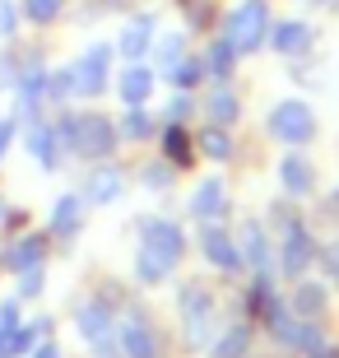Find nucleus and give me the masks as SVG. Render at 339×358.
I'll return each mask as SVG.
<instances>
[{
	"instance_id": "9",
	"label": "nucleus",
	"mask_w": 339,
	"mask_h": 358,
	"mask_svg": "<svg viewBox=\"0 0 339 358\" xmlns=\"http://www.w3.org/2000/svg\"><path fill=\"white\" fill-rule=\"evenodd\" d=\"M312 256H316V242H312V233H307V224H288V233H284V270L293 279H302L307 275V266H312Z\"/></svg>"
},
{
	"instance_id": "22",
	"label": "nucleus",
	"mask_w": 339,
	"mask_h": 358,
	"mask_svg": "<svg viewBox=\"0 0 339 358\" xmlns=\"http://www.w3.org/2000/svg\"><path fill=\"white\" fill-rule=\"evenodd\" d=\"M182 56H186V38H182V33H168V38L154 42V61H158V70H163V75H168Z\"/></svg>"
},
{
	"instance_id": "7",
	"label": "nucleus",
	"mask_w": 339,
	"mask_h": 358,
	"mask_svg": "<svg viewBox=\"0 0 339 358\" xmlns=\"http://www.w3.org/2000/svg\"><path fill=\"white\" fill-rule=\"evenodd\" d=\"M200 247H205V256L219 270H242V247L233 242V233H228V228L205 224V228H200Z\"/></svg>"
},
{
	"instance_id": "32",
	"label": "nucleus",
	"mask_w": 339,
	"mask_h": 358,
	"mask_svg": "<svg viewBox=\"0 0 339 358\" xmlns=\"http://www.w3.org/2000/svg\"><path fill=\"white\" fill-rule=\"evenodd\" d=\"M326 261H330V270H335V279H339V247H330V252H326Z\"/></svg>"
},
{
	"instance_id": "34",
	"label": "nucleus",
	"mask_w": 339,
	"mask_h": 358,
	"mask_svg": "<svg viewBox=\"0 0 339 358\" xmlns=\"http://www.w3.org/2000/svg\"><path fill=\"white\" fill-rule=\"evenodd\" d=\"M0 214H5V205H0Z\"/></svg>"
},
{
	"instance_id": "14",
	"label": "nucleus",
	"mask_w": 339,
	"mask_h": 358,
	"mask_svg": "<svg viewBox=\"0 0 339 358\" xmlns=\"http://www.w3.org/2000/svg\"><path fill=\"white\" fill-rule=\"evenodd\" d=\"M270 47L279 56H298V52L312 47V28L307 24H279V28H270Z\"/></svg>"
},
{
	"instance_id": "5",
	"label": "nucleus",
	"mask_w": 339,
	"mask_h": 358,
	"mask_svg": "<svg viewBox=\"0 0 339 358\" xmlns=\"http://www.w3.org/2000/svg\"><path fill=\"white\" fill-rule=\"evenodd\" d=\"M107 61H112V47H107V42H93L89 56L75 66V89L84 93V98H98V93L107 89Z\"/></svg>"
},
{
	"instance_id": "20",
	"label": "nucleus",
	"mask_w": 339,
	"mask_h": 358,
	"mask_svg": "<svg viewBox=\"0 0 339 358\" xmlns=\"http://www.w3.org/2000/svg\"><path fill=\"white\" fill-rule=\"evenodd\" d=\"M117 196H121V173H112V168H107V173H98L89 182L84 205H107V200H117Z\"/></svg>"
},
{
	"instance_id": "16",
	"label": "nucleus",
	"mask_w": 339,
	"mask_h": 358,
	"mask_svg": "<svg viewBox=\"0 0 339 358\" xmlns=\"http://www.w3.org/2000/svg\"><path fill=\"white\" fill-rule=\"evenodd\" d=\"M42 256H47V233H33V238H24L14 247V256H5V266H10L14 275H24V270L42 266Z\"/></svg>"
},
{
	"instance_id": "15",
	"label": "nucleus",
	"mask_w": 339,
	"mask_h": 358,
	"mask_svg": "<svg viewBox=\"0 0 339 358\" xmlns=\"http://www.w3.org/2000/svg\"><path fill=\"white\" fill-rule=\"evenodd\" d=\"M154 42V19L149 14H140V19H131L126 24V33H121V42H117V52L126 56V61H135V56H144V47Z\"/></svg>"
},
{
	"instance_id": "10",
	"label": "nucleus",
	"mask_w": 339,
	"mask_h": 358,
	"mask_svg": "<svg viewBox=\"0 0 339 358\" xmlns=\"http://www.w3.org/2000/svg\"><path fill=\"white\" fill-rule=\"evenodd\" d=\"M191 214L205 219V224L223 219V214H228V182H223V177H205V182L191 191Z\"/></svg>"
},
{
	"instance_id": "21",
	"label": "nucleus",
	"mask_w": 339,
	"mask_h": 358,
	"mask_svg": "<svg viewBox=\"0 0 339 358\" xmlns=\"http://www.w3.org/2000/svg\"><path fill=\"white\" fill-rule=\"evenodd\" d=\"M154 131H158V126L149 121L144 107H126V117H121V126H117L121 140H144V135H154Z\"/></svg>"
},
{
	"instance_id": "17",
	"label": "nucleus",
	"mask_w": 339,
	"mask_h": 358,
	"mask_svg": "<svg viewBox=\"0 0 339 358\" xmlns=\"http://www.w3.org/2000/svg\"><path fill=\"white\" fill-rule=\"evenodd\" d=\"M28 149H33V159H38L42 168H56V159H61L56 126H33V135H28Z\"/></svg>"
},
{
	"instance_id": "31",
	"label": "nucleus",
	"mask_w": 339,
	"mask_h": 358,
	"mask_svg": "<svg viewBox=\"0 0 339 358\" xmlns=\"http://www.w3.org/2000/svg\"><path fill=\"white\" fill-rule=\"evenodd\" d=\"M33 358H61V349H56V345H42V349H38Z\"/></svg>"
},
{
	"instance_id": "8",
	"label": "nucleus",
	"mask_w": 339,
	"mask_h": 358,
	"mask_svg": "<svg viewBox=\"0 0 339 358\" xmlns=\"http://www.w3.org/2000/svg\"><path fill=\"white\" fill-rule=\"evenodd\" d=\"M117 340H121V354H126V358H158V331L144 317L121 321Z\"/></svg>"
},
{
	"instance_id": "13",
	"label": "nucleus",
	"mask_w": 339,
	"mask_h": 358,
	"mask_svg": "<svg viewBox=\"0 0 339 358\" xmlns=\"http://www.w3.org/2000/svg\"><path fill=\"white\" fill-rule=\"evenodd\" d=\"M84 224V196H61L52 210V233L56 238H75Z\"/></svg>"
},
{
	"instance_id": "19",
	"label": "nucleus",
	"mask_w": 339,
	"mask_h": 358,
	"mask_svg": "<svg viewBox=\"0 0 339 358\" xmlns=\"http://www.w3.org/2000/svg\"><path fill=\"white\" fill-rule=\"evenodd\" d=\"M209 117L219 121V126L237 121V117H242V98H237L228 84H219V89H214V98H209Z\"/></svg>"
},
{
	"instance_id": "4",
	"label": "nucleus",
	"mask_w": 339,
	"mask_h": 358,
	"mask_svg": "<svg viewBox=\"0 0 339 358\" xmlns=\"http://www.w3.org/2000/svg\"><path fill=\"white\" fill-rule=\"evenodd\" d=\"M140 252L149 256V261H158L163 270H172L186 256V238H182V228L172 224V219H149V224H144Z\"/></svg>"
},
{
	"instance_id": "6",
	"label": "nucleus",
	"mask_w": 339,
	"mask_h": 358,
	"mask_svg": "<svg viewBox=\"0 0 339 358\" xmlns=\"http://www.w3.org/2000/svg\"><path fill=\"white\" fill-rule=\"evenodd\" d=\"M154 84H158V70L154 66H121L117 75V93H121V103L126 107H144L149 98H154Z\"/></svg>"
},
{
	"instance_id": "12",
	"label": "nucleus",
	"mask_w": 339,
	"mask_h": 358,
	"mask_svg": "<svg viewBox=\"0 0 339 358\" xmlns=\"http://www.w3.org/2000/svg\"><path fill=\"white\" fill-rule=\"evenodd\" d=\"M279 173H284V191L288 196H307V191L316 186V168L302 159V154H288V159L279 163Z\"/></svg>"
},
{
	"instance_id": "29",
	"label": "nucleus",
	"mask_w": 339,
	"mask_h": 358,
	"mask_svg": "<svg viewBox=\"0 0 339 358\" xmlns=\"http://www.w3.org/2000/svg\"><path fill=\"white\" fill-rule=\"evenodd\" d=\"M14 24H19V10H14L10 0H0V38H10Z\"/></svg>"
},
{
	"instance_id": "1",
	"label": "nucleus",
	"mask_w": 339,
	"mask_h": 358,
	"mask_svg": "<svg viewBox=\"0 0 339 358\" xmlns=\"http://www.w3.org/2000/svg\"><path fill=\"white\" fill-rule=\"evenodd\" d=\"M56 135H66V145L75 149L79 159H107V154L121 145L117 126H112L103 112H75L70 121H61Z\"/></svg>"
},
{
	"instance_id": "18",
	"label": "nucleus",
	"mask_w": 339,
	"mask_h": 358,
	"mask_svg": "<svg viewBox=\"0 0 339 358\" xmlns=\"http://www.w3.org/2000/svg\"><path fill=\"white\" fill-rule=\"evenodd\" d=\"M200 61H205V75H214V80H228V75L237 70V52H233V47H228L223 38L214 42V47H209Z\"/></svg>"
},
{
	"instance_id": "2",
	"label": "nucleus",
	"mask_w": 339,
	"mask_h": 358,
	"mask_svg": "<svg viewBox=\"0 0 339 358\" xmlns=\"http://www.w3.org/2000/svg\"><path fill=\"white\" fill-rule=\"evenodd\" d=\"M223 42L237 56L261 52L265 42H270V5L265 0H237L233 10H228V19H223Z\"/></svg>"
},
{
	"instance_id": "11",
	"label": "nucleus",
	"mask_w": 339,
	"mask_h": 358,
	"mask_svg": "<svg viewBox=\"0 0 339 358\" xmlns=\"http://www.w3.org/2000/svg\"><path fill=\"white\" fill-rule=\"evenodd\" d=\"M163 154H168L172 168H191V163H196V140H191L177 121H168V126H163Z\"/></svg>"
},
{
	"instance_id": "23",
	"label": "nucleus",
	"mask_w": 339,
	"mask_h": 358,
	"mask_svg": "<svg viewBox=\"0 0 339 358\" xmlns=\"http://www.w3.org/2000/svg\"><path fill=\"white\" fill-rule=\"evenodd\" d=\"M168 80L177 84V89H196V84L205 80V61H196V56H182V61L168 70Z\"/></svg>"
},
{
	"instance_id": "25",
	"label": "nucleus",
	"mask_w": 339,
	"mask_h": 358,
	"mask_svg": "<svg viewBox=\"0 0 339 358\" xmlns=\"http://www.w3.org/2000/svg\"><path fill=\"white\" fill-rule=\"evenodd\" d=\"M293 303H298V312H302V317H316V312L326 307V293H321V284H298Z\"/></svg>"
},
{
	"instance_id": "27",
	"label": "nucleus",
	"mask_w": 339,
	"mask_h": 358,
	"mask_svg": "<svg viewBox=\"0 0 339 358\" xmlns=\"http://www.w3.org/2000/svg\"><path fill=\"white\" fill-rule=\"evenodd\" d=\"M200 149H205V154H209V159H228V154H233V145H228V135H223L219 131V126H214V131H205V145H200Z\"/></svg>"
},
{
	"instance_id": "28",
	"label": "nucleus",
	"mask_w": 339,
	"mask_h": 358,
	"mask_svg": "<svg viewBox=\"0 0 339 358\" xmlns=\"http://www.w3.org/2000/svg\"><path fill=\"white\" fill-rule=\"evenodd\" d=\"M247 247H251V261H256V266H270V256H265V233H261V228H256V224H251L247 228Z\"/></svg>"
},
{
	"instance_id": "33",
	"label": "nucleus",
	"mask_w": 339,
	"mask_h": 358,
	"mask_svg": "<svg viewBox=\"0 0 339 358\" xmlns=\"http://www.w3.org/2000/svg\"><path fill=\"white\" fill-rule=\"evenodd\" d=\"M335 205H339V191H335Z\"/></svg>"
},
{
	"instance_id": "24",
	"label": "nucleus",
	"mask_w": 339,
	"mask_h": 358,
	"mask_svg": "<svg viewBox=\"0 0 339 358\" xmlns=\"http://www.w3.org/2000/svg\"><path fill=\"white\" fill-rule=\"evenodd\" d=\"M247 340H251L247 326H233V331H223V340H219V349H214V358H242V354H247Z\"/></svg>"
},
{
	"instance_id": "30",
	"label": "nucleus",
	"mask_w": 339,
	"mask_h": 358,
	"mask_svg": "<svg viewBox=\"0 0 339 358\" xmlns=\"http://www.w3.org/2000/svg\"><path fill=\"white\" fill-rule=\"evenodd\" d=\"M10 140H14V121H5V117H0V154L10 149Z\"/></svg>"
},
{
	"instance_id": "3",
	"label": "nucleus",
	"mask_w": 339,
	"mask_h": 358,
	"mask_svg": "<svg viewBox=\"0 0 339 358\" xmlns=\"http://www.w3.org/2000/svg\"><path fill=\"white\" fill-rule=\"evenodd\" d=\"M265 131L288 149H302L316 140V112L312 103H302V98H284V103L270 107V117H265Z\"/></svg>"
},
{
	"instance_id": "26",
	"label": "nucleus",
	"mask_w": 339,
	"mask_h": 358,
	"mask_svg": "<svg viewBox=\"0 0 339 358\" xmlns=\"http://www.w3.org/2000/svg\"><path fill=\"white\" fill-rule=\"evenodd\" d=\"M24 14L33 24H52L56 14H61V0H24Z\"/></svg>"
}]
</instances>
